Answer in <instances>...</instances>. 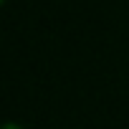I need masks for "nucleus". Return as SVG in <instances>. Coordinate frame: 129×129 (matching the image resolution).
Masks as SVG:
<instances>
[{
  "instance_id": "f03ea898",
  "label": "nucleus",
  "mask_w": 129,
  "mask_h": 129,
  "mask_svg": "<svg viewBox=\"0 0 129 129\" xmlns=\"http://www.w3.org/2000/svg\"><path fill=\"white\" fill-rule=\"evenodd\" d=\"M0 3H5V0H0Z\"/></svg>"
},
{
  "instance_id": "f257e3e1",
  "label": "nucleus",
  "mask_w": 129,
  "mask_h": 129,
  "mask_svg": "<svg viewBox=\"0 0 129 129\" xmlns=\"http://www.w3.org/2000/svg\"><path fill=\"white\" fill-rule=\"evenodd\" d=\"M3 129H25V126H20L18 121H5V124H3Z\"/></svg>"
}]
</instances>
